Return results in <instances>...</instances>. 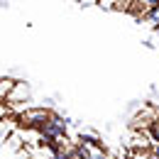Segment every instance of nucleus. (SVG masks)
<instances>
[{
  "mask_svg": "<svg viewBox=\"0 0 159 159\" xmlns=\"http://www.w3.org/2000/svg\"><path fill=\"white\" fill-rule=\"evenodd\" d=\"M66 139V120L59 115H52L49 122L39 130V142H44L49 149H54V144Z\"/></svg>",
  "mask_w": 159,
  "mask_h": 159,
  "instance_id": "1",
  "label": "nucleus"
},
{
  "mask_svg": "<svg viewBox=\"0 0 159 159\" xmlns=\"http://www.w3.org/2000/svg\"><path fill=\"white\" fill-rule=\"evenodd\" d=\"M52 115H54V113H49L47 108H25V113L17 115V125L25 127V130H37V132H39L42 127L49 122Z\"/></svg>",
  "mask_w": 159,
  "mask_h": 159,
  "instance_id": "2",
  "label": "nucleus"
},
{
  "mask_svg": "<svg viewBox=\"0 0 159 159\" xmlns=\"http://www.w3.org/2000/svg\"><path fill=\"white\" fill-rule=\"evenodd\" d=\"M17 83L20 81L10 79V76H0V103H7L10 96L15 93V88H17Z\"/></svg>",
  "mask_w": 159,
  "mask_h": 159,
  "instance_id": "3",
  "label": "nucleus"
},
{
  "mask_svg": "<svg viewBox=\"0 0 159 159\" xmlns=\"http://www.w3.org/2000/svg\"><path fill=\"white\" fill-rule=\"evenodd\" d=\"M27 98H30V88H27L25 83H17V88H15V93L10 96L7 105H15V103H25Z\"/></svg>",
  "mask_w": 159,
  "mask_h": 159,
  "instance_id": "4",
  "label": "nucleus"
},
{
  "mask_svg": "<svg viewBox=\"0 0 159 159\" xmlns=\"http://www.w3.org/2000/svg\"><path fill=\"white\" fill-rule=\"evenodd\" d=\"M144 20L149 22V25H154V30H157V27H159V5L149 12V15H147V17H144Z\"/></svg>",
  "mask_w": 159,
  "mask_h": 159,
  "instance_id": "5",
  "label": "nucleus"
},
{
  "mask_svg": "<svg viewBox=\"0 0 159 159\" xmlns=\"http://www.w3.org/2000/svg\"><path fill=\"white\" fill-rule=\"evenodd\" d=\"M98 5L105 7V10H118V0H100Z\"/></svg>",
  "mask_w": 159,
  "mask_h": 159,
  "instance_id": "6",
  "label": "nucleus"
},
{
  "mask_svg": "<svg viewBox=\"0 0 159 159\" xmlns=\"http://www.w3.org/2000/svg\"><path fill=\"white\" fill-rule=\"evenodd\" d=\"M152 157L159 159V142H154V144H152Z\"/></svg>",
  "mask_w": 159,
  "mask_h": 159,
  "instance_id": "7",
  "label": "nucleus"
},
{
  "mask_svg": "<svg viewBox=\"0 0 159 159\" xmlns=\"http://www.w3.org/2000/svg\"><path fill=\"white\" fill-rule=\"evenodd\" d=\"M79 2H81V5H98L100 0H79Z\"/></svg>",
  "mask_w": 159,
  "mask_h": 159,
  "instance_id": "8",
  "label": "nucleus"
},
{
  "mask_svg": "<svg viewBox=\"0 0 159 159\" xmlns=\"http://www.w3.org/2000/svg\"><path fill=\"white\" fill-rule=\"evenodd\" d=\"M157 32H159V27H157Z\"/></svg>",
  "mask_w": 159,
  "mask_h": 159,
  "instance_id": "9",
  "label": "nucleus"
},
{
  "mask_svg": "<svg viewBox=\"0 0 159 159\" xmlns=\"http://www.w3.org/2000/svg\"><path fill=\"white\" fill-rule=\"evenodd\" d=\"M110 159H113V157H110Z\"/></svg>",
  "mask_w": 159,
  "mask_h": 159,
  "instance_id": "10",
  "label": "nucleus"
}]
</instances>
